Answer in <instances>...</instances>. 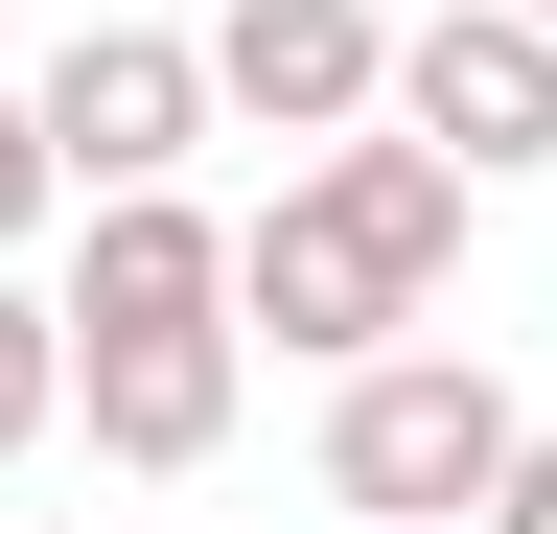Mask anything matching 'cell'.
<instances>
[{"label": "cell", "instance_id": "1", "mask_svg": "<svg viewBox=\"0 0 557 534\" xmlns=\"http://www.w3.org/2000/svg\"><path fill=\"white\" fill-rule=\"evenodd\" d=\"M442 280H465V163L418 140V116H348L233 233V349L278 325L302 372H348V349H395V325H442Z\"/></svg>", "mask_w": 557, "mask_h": 534}, {"label": "cell", "instance_id": "2", "mask_svg": "<svg viewBox=\"0 0 557 534\" xmlns=\"http://www.w3.org/2000/svg\"><path fill=\"white\" fill-rule=\"evenodd\" d=\"M511 442H534V395L487 372V349H348L325 395V511H372V534H465L487 488H511Z\"/></svg>", "mask_w": 557, "mask_h": 534}, {"label": "cell", "instance_id": "3", "mask_svg": "<svg viewBox=\"0 0 557 534\" xmlns=\"http://www.w3.org/2000/svg\"><path fill=\"white\" fill-rule=\"evenodd\" d=\"M24 116H47L70 210H94V186H186V140H209V47H186V24H70Z\"/></svg>", "mask_w": 557, "mask_h": 534}, {"label": "cell", "instance_id": "4", "mask_svg": "<svg viewBox=\"0 0 557 534\" xmlns=\"http://www.w3.org/2000/svg\"><path fill=\"white\" fill-rule=\"evenodd\" d=\"M395 116H418L465 186L557 163V24H534V0H442V24H395Z\"/></svg>", "mask_w": 557, "mask_h": 534}, {"label": "cell", "instance_id": "5", "mask_svg": "<svg viewBox=\"0 0 557 534\" xmlns=\"http://www.w3.org/2000/svg\"><path fill=\"white\" fill-rule=\"evenodd\" d=\"M209 116L348 140V116H395V24H372V0H233V24H209Z\"/></svg>", "mask_w": 557, "mask_h": 534}, {"label": "cell", "instance_id": "6", "mask_svg": "<svg viewBox=\"0 0 557 534\" xmlns=\"http://www.w3.org/2000/svg\"><path fill=\"white\" fill-rule=\"evenodd\" d=\"M70 419H94V464L186 488L233 442V325H70Z\"/></svg>", "mask_w": 557, "mask_h": 534}, {"label": "cell", "instance_id": "7", "mask_svg": "<svg viewBox=\"0 0 557 534\" xmlns=\"http://www.w3.org/2000/svg\"><path fill=\"white\" fill-rule=\"evenodd\" d=\"M70 325H233V233L186 186H94V256H70Z\"/></svg>", "mask_w": 557, "mask_h": 534}, {"label": "cell", "instance_id": "8", "mask_svg": "<svg viewBox=\"0 0 557 534\" xmlns=\"http://www.w3.org/2000/svg\"><path fill=\"white\" fill-rule=\"evenodd\" d=\"M70 419V302H24V280H0V464H24Z\"/></svg>", "mask_w": 557, "mask_h": 534}, {"label": "cell", "instance_id": "9", "mask_svg": "<svg viewBox=\"0 0 557 534\" xmlns=\"http://www.w3.org/2000/svg\"><path fill=\"white\" fill-rule=\"evenodd\" d=\"M47 210H70V163H47V116H24V94H0V256H24Z\"/></svg>", "mask_w": 557, "mask_h": 534}, {"label": "cell", "instance_id": "10", "mask_svg": "<svg viewBox=\"0 0 557 534\" xmlns=\"http://www.w3.org/2000/svg\"><path fill=\"white\" fill-rule=\"evenodd\" d=\"M487 534H557V419L511 442V488H487Z\"/></svg>", "mask_w": 557, "mask_h": 534}, {"label": "cell", "instance_id": "11", "mask_svg": "<svg viewBox=\"0 0 557 534\" xmlns=\"http://www.w3.org/2000/svg\"><path fill=\"white\" fill-rule=\"evenodd\" d=\"M534 24H557V0H534Z\"/></svg>", "mask_w": 557, "mask_h": 534}, {"label": "cell", "instance_id": "12", "mask_svg": "<svg viewBox=\"0 0 557 534\" xmlns=\"http://www.w3.org/2000/svg\"><path fill=\"white\" fill-rule=\"evenodd\" d=\"M465 534H487V511H465Z\"/></svg>", "mask_w": 557, "mask_h": 534}]
</instances>
